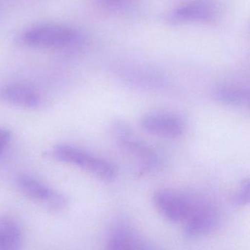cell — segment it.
Returning a JSON list of instances; mask_svg holds the SVG:
<instances>
[{
	"instance_id": "cell-15",
	"label": "cell",
	"mask_w": 250,
	"mask_h": 250,
	"mask_svg": "<svg viewBox=\"0 0 250 250\" xmlns=\"http://www.w3.org/2000/svg\"><path fill=\"white\" fill-rule=\"evenodd\" d=\"M99 3L102 5L107 7H112V5H120V4L124 3L128 0H98Z\"/></svg>"
},
{
	"instance_id": "cell-4",
	"label": "cell",
	"mask_w": 250,
	"mask_h": 250,
	"mask_svg": "<svg viewBox=\"0 0 250 250\" xmlns=\"http://www.w3.org/2000/svg\"><path fill=\"white\" fill-rule=\"evenodd\" d=\"M198 199L181 190L162 188L153 194V204L158 213L168 222L184 223Z\"/></svg>"
},
{
	"instance_id": "cell-13",
	"label": "cell",
	"mask_w": 250,
	"mask_h": 250,
	"mask_svg": "<svg viewBox=\"0 0 250 250\" xmlns=\"http://www.w3.org/2000/svg\"><path fill=\"white\" fill-rule=\"evenodd\" d=\"M250 190L249 178H245L241 181L238 188L232 196V202L238 207L245 206L250 203Z\"/></svg>"
},
{
	"instance_id": "cell-12",
	"label": "cell",
	"mask_w": 250,
	"mask_h": 250,
	"mask_svg": "<svg viewBox=\"0 0 250 250\" xmlns=\"http://www.w3.org/2000/svg\"><path fill=\"white\" fill-rule=\"evenodd\" d=\"M213 97L224 104L239 106L249 103L250 92L242 86L225 84L215 90Z\"/></svg>"
},
{
	"instance_id": "cell-6",
	"label": "cell",
	"mask_w": 250,
	"mask_h": 250,
	"mask_svg": "<svg viewBox=\"0 0 250 250\" xmlns=\"http://www.w3.org/2000/svg\"><path fill=\"white\" fill-rule=\"evenodd\" d=\"M220 215L210 202L198 199L192 211L184 222L183 234L187 239H194L214 232L220 225Z\"/></svg>"
},
{
	"instance_id": "cell-10",
	"label": "cell",
	"mask_w": 250,
	"mask_h": 250,
	"mask_svg": "<svg viewBox=\"0 0 250 250\" xmlns=\"http://www.w3.org/2000/svg\"><path fill=\"white\" fill-rule=\"evenodd\" d=\"M213 17L211 7L205 2H194L178 8L169 16V22L182 23L187 21H208Z\"/></svg>"
},
{
	"instance_id": "cell-3",
	"label": "cell",
	"mask_w": 250,
	"mask_h": 250,
	"mask_svg": "<svg viewBox=\"0 0 250 250\" xmlns=\"http://www.w3.org/2000/svg\"><path fill=\"white\" fill-rule=\"evenodd\" d=\"M50 156L59 162L79 167L102 181H114L118 175L116 167L110 162L75 146L58 145L51 150Z\"/></svg>"
},
{
	"instance_id": "cell-7",
	"label": "cell",
	"mask_w": 250,
	"mask_h": 250,
	"mask_svg": "<svg viewBox=\"0 0 250 250\" xmlns=\"http://www.w3.org/2000/svg\"><path fill=\"white\" fill-rule=\"evenodd\" d=\"M140 125L147 134L164 138H178L186 130L185 121L182 117L172 112L160 111L145 115Z\"/></svg>"
},
{
	"instance_id": "cell-11",
	"label": "cell",
	"mask_w": 250,
	"mask_h": 250,
	"mask_svg": "<svg viewBox=\"0 0 250 250\" xmlns=\"http://www.w3.org/2000/svg\"><path fill=\"white\" fill-rule=\"evenodd\" d=\"M23 241V231L20 224L11 217L0 216V250H16Z\"/></svg>"
},
{
	"instance_id": "cell-2",
	"label": "cell",
	"mask_w": 250,
	"mask_h": 250,
	"mask_svg": "<svg viewBox=\"0 0 250 250\" xmlns=\"http://www.w3.org/2000/svg\"><path fill=\"white\" fill-rule=\"evenodd\" d=\"M112 133L117 146L134 162L138 176L150 173L159 166V155L140 140L125 121H115L112 125Z\"/></svg>"
},
{
	"instance_id": "cell-1",
	"label": "cell",
	"mask_w": 250,
	"mask_h": 250,
	"mask_svg": "<svg viewBox=\"0 0 250 250\" xmlns=\"http://www.w3.org/2000/svg\"><path fill=\"white\" fill-rule=\"evenodd\" d=\"M17 39L23 46L49 50L77 48L84 41L83 34L77 29L59 24L32 26L21 32Z\"/></svg>"
},
{
	"instance_id": "cell-14",
	"label": "cell",
	"mask_w": 250,
	"mask_h": 250,
	"mask_svg": "<svg viewBox=\"0 0 250 250\" xmlns=\"http://www.w3.org/2000/svg\"><path fill=\"white\" fill-rule=\"evenodd\" d=\"M12 134L6 128H0V156L2 154L11 140Z\"/></svg>"
},
{
	"instance_id": "cell-9",
	"label": "cell",
	"mask_w": 250,
	"mask_h": 250,
	"mask_svg": "<svg viewBox=\"0 0 250 250\" xmlns=\"http://www.w3.org/2000/svg\"><path fill=\"white\" fill-rule=\"evenodd\" d=\"M108 250H145L149 249L146 241L134 229L120 225L112 228L106 239Z\"/></svg>"
},
{
	"instance_id": "cell-8",
	"label": "cell",
	"mask_w": 250,
	"mask_h": 250,
	"mask_svg": "<svg viewBox=\"0 0 250 250\" xmlns=\"http://www.w3.org/2000/svg\"><path fill=\"white\" fill-rule=\"evenodd\" d=\"M0 102L26 109H36L41 97L36 89L23 83H8L0 86Z\"/></svg>"
},
{
	"instance_id": "cell-5",
	"label": "cell",
	"mask_w": 250,
	"mask_h": 250,
	"mask_svg": "<svg viewBox=\"0 0 250 250\" xmlns=\"http://www.w3.org/2000/svg\"><path fill=\"white\" fill-rule=\"evenodd\" d=\"M15 186L21 194L33 201L43 203L52 213H58L66 208L68 200L64 194L49 188L39 180L29 175H19Z\"/></svg>"
}]
</instances>
